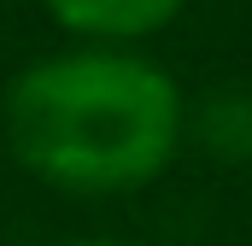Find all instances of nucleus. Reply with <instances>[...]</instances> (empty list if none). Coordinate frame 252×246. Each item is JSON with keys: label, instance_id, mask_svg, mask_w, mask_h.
Here are the masks:
<instances>
[{"label": "nucleus", "instance_id": "obj_1", "mask_svg": "<svg viewBox=\"0 0 252 246\" xmlns=\"http://www.w3.org/2000/svg\"><path fill=\"white\" fill-rule=\"evenodd\" d=\"M188 135L170 70L124 47L35 59L6 88V147L47 187L135 193L158 182Z\"/></svg>", "mask_w": 252, "mask_h": 246}, {"label": "nucleus", "instance_id": "obj_2", "mask_svg": "<svg viewBox=\"0 0 252 246\" xmlns=\"http://www.w3.org/2000/svg\"><path fill=\"white\" fill-rule=\"evenodd\" d=\"M70 35L88 41H141L153 30H164L188 0H41Z\"/></svg>", "mask_w": 252, "mask_h": 246}, {"label": "nucleus", "instance_id": "obj_3", "mask_svg": "<svg viewBox=\"0 0 252 246\" xmlns=\"http://www.w3.org/2000/svg\"><path fill=\"white\" fill-rule=\"evenodd\" d=\"M193 141L229 164H252V88H223L193 112Z\"/></svg>", "mask_w": 252, "mask_h": 246}, {"label": "nucleus", "instance_id": "obj_4", "mask_svg": "<svg viewBox=\"0 0 252 246\" xmlns=\"http://www.w3.org/2000/svg\"><path fill=\"white\" fill-rule=\"evenodd\" d=\"M82 246H124V241H82Z\"/></svg>", "mask_w": 252, "mask_h": 246}]
</instances>
